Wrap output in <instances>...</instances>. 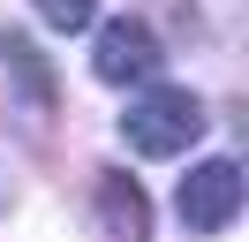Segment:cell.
I'll return each mask as SVG.
<instances>
[{
  "label": "cell",
  "mask_w": 249,
  "mask_h": 242,
  "mask_svg": "<svg viewBox=\"0 0 249 242\" xmlns=\"http://www.w3.org/2000/svg\"><path fill=\"white\" fill-rule=\"evenodd\" d=\"M98 227L113 242H151V197H143L136 174H121V166L98 174Z\"/></svg>",
  "instance_id": "277c9868"
},
{
  "label": "cell",
  "mask_w": 249,
  "mask_h": 242,
  "mask_svg": "<svg viewBox=\"0 0 249 242\" xmlns=\"http://www.w3.org/2000/svg\"><path fill=\"white\" fill-rule=\"evenodd\" d=\"M0 53L16 60V76H23V91H31V99H53V83H46V60H38L23 38H0Z\"/></svg>",
  "instance_id": "5b68a950"
},
{
  "label": "cell",
  "mask_w": 249,
  "mask_h": 242,
  "mask_svg": "<svg viewBox=\"0 0 249 242\" xmlns=\"http://www.w3.org/2000/svg\"><path fill=\"white\" fill-rule=\"evenodd\" d=\"M181 227L189 235H219V227H234V212H242V166L234 159H204V166H189V182H181Z\"/></svg>",
  "instance_id": "7a4b0ae2"
},
{
  "label": "cell",
  "mask_w": 249,
  "mask_h": 242,
  "mask_svg": "<svg viewBox=\"0 0 249 242\" xmlns=\"http://www.w3.org/2000/svg\"><path fill=\"white\" fill-rule=\"evenodd\" d=\"M121 136L143 151V159H174V151H189L204 136V106L189 99V91H143V99L121 114Z\"/></svg>",
  "instance_id": "6da1fadb"
},
{
  "label": "cell",
  "mask_w": 249,
  "mask_h": 242,
  "mask_svg": "<svg viewBox=\"0 0 249 242\" xmlns=\"http://www.w3.org/2000/svg\"><path fill=\"white\" fill-rule=\"evenodd\" d=\"M91 68H98V83H151V76H159V38H151V23H136V15L98 23Z\"/></svg>",
  "instance_id": "3957f363"
},
{
  "label": "cell",
  "mask_w": 249,
  "mask_h": 242,
  "mask_svg": "<svg viewBox=\"0 0 249 242\" xmlns=\"http://www.w3.org/2000/svg\"><path fill=\"white\" fill-rule=\"evenodd\" d=\"M31 8L46 15L53 30H83V23H91V8H98V0H31Z\"/></svg>",
  "instance_id": "8992f818"
}]
</instances>
